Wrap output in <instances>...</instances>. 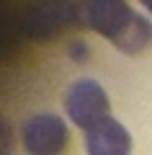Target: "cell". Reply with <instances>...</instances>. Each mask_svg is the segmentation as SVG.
Here are the masks:
<instances>
[{
  "instance_id": "1",
  "label": "cell",
  "mask_w": 152,
  "mask_h": 155,
  "mask_svg": "<svg viewBox=\"0 0 152 155\" xmlns=\"http://www.w3.org/2000/svg\"><path fill=\"white\" fill-rule=\"evenodd\" d=\"M85 21L124 54H139L152 44V23L131 11L126 0H88Z\"/></svg>"
},
{
  "instance_id": "3",
  "label": "cell",
  "mask_w": 152,
  "mask_h": 155,
  "mask_svg": "<svg viewBox=\"0 0 152 155\" xmlns=\"http://www.w3.org/2000/svg\"><path fill=\"white\" fill-rule=\"evenodd\" d=\"M23 147L31 155H65L70 132L57 114H36L23 124Z\"/></svg>"
},
{
  "instance_id": "4",
  "label": "cell",
  "mask_w": 152,
  "mask_h": 155,
  "mask_svg": "<svg viewBox=\"0 0 152 155\" xmlns=\"http://www.w3.org/2000/svg\"><path fill=\"white\" fill-rule=\"evenodd\" d=\"M85 150L88 155H131V134L121 122L106 116L85 129Z\"/></svg>"
},
{
  "instance_id": "2",
  "label": "cell",
  "mask_w": 152,
  "mask_h": 155,
  "mask_svg": "<svg viewBox=\"0 0 152 155\" xmlns=\"http://www.w3.org/2000/svg\"><path fill=\"white\" fill-rule=\"evenodd\" d=\"M65 109L70 122L77 129H90L93 124L103 122L111 111V101L106 96V91L101 88V83L95 80H77L70 85L65 96Z\"/></svg>"
},
{
  "instance_id": "5",
  "label": "cell",
  "mask_w": 152,
  "mask_h": 155,
  "mask_svg": "<svg viewBox=\"0 0 152 155\" xmlns=\"http://www.w3.org/2000/svg\"><path fill=\"white\" fill-rule=\"evenodd\" d=\"M139 3H142V5H144V8H147V11H150V13H152V0H139Z\"/></svg>"
}]
</instances>
